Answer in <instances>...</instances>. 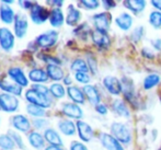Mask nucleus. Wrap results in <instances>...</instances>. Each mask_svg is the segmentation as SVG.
Instances as JSON below:
<instances>
[{
	"label": "nucleus",
	"instance_id": "ea45409f",
	"mask_svg": "<svg viewBox=\"0 0 161 150\" xmlns=\"http://www.w3.org/2000/svg\"><path fill=\"white\" fill-rule=\"evenodd\" d=\"M75 79H76L78 82L83 83V85H86V86L91 80V78H90V76L87 72H77V74H75Z\"/></svg>",
	"mask_w": 161,
	"mask_h": 150
},
{
	"label": "nucleus",
	"instance_id": "ddd939ff",
	"mask_svg": "<svg viewBox=\"0 0 161 150\" xmlns=\"http://www.w3.org/2000/svg\"><path fill=\"white\" fill-rule=\"evenodd\" d=\"M62 112L65 116L75 119H80L83 116V112L81 108L74 103H64L62 106Z\"/></svg>",
	"mask_w": 161,
	"mask_h": 150
},
{
	"label": "nucleus",
	"instance_id": "0eeeda50",
	"mask_svg": "<svg viewBox=\"0 0 161 150\" xmlns=\"http://www.w3.org/2000/svg\"><path fill=\"white\" fill-rule=\"evenodd\" d=\"M0 47L7 53L14 47V34L8 28H0Z\"/></svg>",
	"mask_w": 161,
	"mask_h": 150
},
{
	"label": "nucleus",
	"instance_id": "c9c22d12",
	"mask_svg": "<svg viewBox=\"0 0 161 150\" xmlns=\"http://www.w3.org/2000/svg\"><path fill=\"white\" fill-rule=\"evenodd\" d=\"M149 22L155 29L161 28V12L160 11H153L149 15Z\"/></svg>",
	"mask_w": 161,
	"mask_h": 150
},
{
	"label": "nucleus",
	"instance_id": "a19ab883",
	"mask_svg": "<svg viewBox=\"0 0 161 150\" xmlns=\"http://www.w3.org/2000/svg\"><path fill=\"white\" fill-rule=\"evenodd\" d=\"M142 36H144V28H142V26H137V28L134 30L133 33H131V40L135 43H137L142 40Z\"/></svg>",
	"mask_w": 161,
	"mask_h": 150
},
{
	"label": "nucleus",
	"instance_id": "b1692460",
	"mask_svg": "<svg viewBox=\"0 0 161 150\" xmlns=\"http://www.w3.org/2000/svg\"><path fill=\"white\" fill-rule=\"evenodd\" d=\"M115 24L117 25V28H119L123 31H128L133 25V17L129 13L123 12L116 17L115 19Z\"/></svg>",
	"mask_w": 161,
	"mask_h": 150
},
{
	"label": "nucleus",
	"instance_id": "c756f323",
	"mask_svg": "<svg viewBox=\"0 0 161 150\" xmlns=\"http://www.w3.org/2000/svg\"><path fill=\"white\" fill-rule=\"evenodd\" d=\"M123 3L128 10L133 11L134 13H139L146 8L147 2L145 0H126Z\"/></svg>",
	"mask_w": 161,
	"mask_h": 150
},
{
	"label": "nucleus",
	"instance_id": "4be33fe9",
	"mask_svg": "<svg viewBox=\"0 0 161 150\" xmlns=\"http://www.w3.org/2000/svg\"><path fill=\"white\" fill-rule=\"evenodd\" d=\"M28 139H29V142H30L31 146L36 150H41V149L44 148L45 142H46L44 138V135H42V134L38 133V131H32L29 133Z\"/></svg>",
	"mask_w": 161,
	"mask_h": 150
},
{
	"label": "nucleus",
	"instance_id": "412c9836",
	"mask_svg": "<svg viewBox=\"0 0 161 150\" xmlns=\"http://www.w3.org/2000/svg\"><path fill=\"white\" fill-rule=\"evenodd\" d=\"M83 93L87 97V99L89 100V102L92 104V105L97 106L100 104V101H101V97H100V93L97 89L94 86L91 85H87L83 87Z\"/></svg>",
	"mask_w": 161,
	"mask_h": 150
},
{
	"label": "nucleus",
	"instance_id": "de8ad7c7",
	"mask_svg": "<svg viewBox=\"0 0 161 150\" xmlns=\"http://www.w3.org/2000/svg\"><path fill=\"white\" fill-rule=\"evenodd\" d=\"M102 4H103L104 9H106V10H108V9H113L115 8V6H116V2L115 1H112V0H108V1H102Z\"/></svg>",
	"mask_w": 161,
	"mask_h": 150
},
{
	"label": "nucleus",
	"instance_id": "7ed1b4c3",
	"mask_svg": "<svg viewBox=\"0 0 161 150\" xmlns=\"http://www.w3.org/2000/svg\"><path fill=\"white\" fill-rule=\"evenodd\" d=\"M20 105L19 99L15 95L9 93L0 94V110L7 113H14L18 111Z\"/></svg>",
	"mask_w": 161,
	"mask_h": 150
},
{
	"label": "nucleus",
	"instance_id": "5701e85b",
	"mask_svg": "<svg viewBox=\"0 0 161 150\" xmlns=\"http://www.w3.org/2000/svg\"><path fill=\"white\" fill-rule=\"evenodd\" d=\"M49 23L53 28H60L65 22V17L60 8H53L49 13Z\"/></svg>",
	"mask_w": 161,
	"mask_h": 150
},
{
	"label": "nucleus",
	"instance_id": "c85d7f7f",
	"mask_svg": "<svg viewBox=\"0 0 161 150\" xmlns=\"http://www.w3.org/2000/svg\"><path fill=\"white\" fill-rule=\"evenodd\" d=\"M112 108L113 111L115 112V114L119 115V116L122 117H126V119H128V117H130V113H129V110L127 108V106H126V104L124 103L122 100H114L112 103Z\"/></svg>",
	"mask_w": 161,
	"mask_h": 150
},
{
	"label": "nucleus",
	"instance_id": "79ce46f5",
	"mask_svg": "<svg viewBox=\"0 0 161 150\" xmlns=\"http://www.w3.org/2000/svg\"><path fill=\"white\" fill-rule=\"evenodd\" d=\"M33 126L35 127L36 129H44L47 127V125H48V120L46 119H33Z\"/></svg>",
	"mask_w": 161,
	"mask_h": 150
},
{
	"label": "nucleus",
	"instance_id": "9d476101",
	"mask_svg": "<svg viewBox=\"0 0 161 150\" xmlns=\"http://www.w3.org/2000/svg\"><path fill=\"white\" fill-rule=\"evenodd\" d=\"M11 124L20 133H28L32 126L30 119L23 114H15L11 119Z\"/></svg>",
	"mask_w": 161,
	"mask_h": 150
},
{
	"label": "nucleus",
	"instance_id": "603ef678",
	"mask_svg": "<svg viewBox=\"0 0 161 150\" xmlns=\"http://www.w3.org/2000/svg\"><path fill=\"white\" fill-rule=\"evenodd\" d=\"M153 45L155 46L156 49H161V40H156L153 41Z\"/></svg>",
	"mask_w": 161,
	"mask_h": 150
},
{
	"label": "nucleus",
	"instance_id": "423d86ee",
	"mask_svg": "<svg viewBox=\"0 0 161 150\" xmlns=\"http://www.w3.org/2000/svg\"><path fill=\"white\" fill-rule=\"evenodd\" d=\"M29 29V22L28 19L24 14L22 13H18L15 15L14 23H13V31H14V35L18 38H23L28 33Z\"/></svg>",
	"mask_w": 161,
	"mask_h": 150
},
{
	"label": "nucleus",
	"instance_id": "6ab92c4d",
	"mask_svg": "<svg viewBox=\"0 0 161 150\" xmlns=\"http://www.w3.org/2000/svg\"><path fill=\"white\" fill-rule=\"evenodd\" d=\"M29 79L35 85H43V83L47 82L49 78L46 70L40 69V68H34L29 72Z\"/></svg>",
	"mask_w": 161,
	"mask_h": 150
},
{
	"label": "nucleus",
	"instance_id": "a878e982",
	"mask_svg": "<svg viewBox=\"0 0 161 150\" xmlns=\"http://www.w3.org/2000/svg\"><path fill=\"white\" fill-rule=\"evenodd\" d=\"M81 19V12L72 4H70L67 9V15H66V23L70 26H75L78 24Z\"/></svg>",
	"mask_w": 161,
	"mask_h": 150
},
{
	"label": "nucleus",
	"instance_id": "a211bd4d",
	"mask_svg": "<svg viewBox=\"0 0 161 150\" xmlns=\"http://www.w3.org/2000/svg\"><path fill=\"white\" fill-rule=\"evenodd\" d=\"M122 91L124 93V97H126L128 102H130L131 104H136V97H135V92H134V85L133 81L128 78H124L122 80Z\"/></svg>",
	"mask_w": 161,
	"mask_h": 150
},
{
	"label": "nucleus",
	"instance_id": "2eb2a0df",
	"mask_svg": "<svg viewBox=\"0 0 161 150\" xmlns=\"http://www.w3.org/2000/svg\"><path fill=\"white\" fill-rule=\"evenodd\" d=\"M103 85L105 89L113 95H119L122 92V83L117 78L108 76L103 79Z\"/></svg>",
	"mask_w": 161,
	"mask_h": 150
},
{
	"label": "nucleus",
	"instance_id": "5fc2aeb1",
	"mask_svg": "<svg viewBox=\"0 0 161 150\" xmlns=\"http://www.w3.org/2000/svg\"><path fill=\"white\" fill-rule=\"evenodd\" d=\"M45 150H64V149H62L60 147H57V146H48L45 148Z\"/></svg>",
	"mask_w": 161,
	"mask_h": 150
},
{
	"label": "nucleus",
	"instance_id": "6e6552de",
	"mask_svg": "<svg viewBox=\"0 0 161 150\" xmlns=\"http://www.w3.org/2000/svg\"><path fill=\"white\" fill-rule=\"evenodd\" d=\"M8 76L13 82L21 88H25L29 86V78L20 67H11L8 70Z\"/></svg>",
	"mask_w": 161,
	"mask_h": 150
},
{
	"label": "nucleus",
	"instance_id": "c03bdc74",
	"mask_svg": "<svg viewBox=\"0 0 161 150\" xmlns=\"http://www.w3.org/2000/svg\"><path fill=\"white\" fill-rule=\"evenodd\" d=\"M69 150H88V148L86 145H83L82 142H72L71 144H70Z\"/></svg>",
	"mask_w": 161,
	"mask_h": 150
},
{
	"label": "nucleus",
	"instance_id": "20e7f679",
	"mask_svg": "<svg viewBox=\"0 0 161 150\" xmlns=\"http://www.w3.org/2000/svg\"><path fill=\"white\" fill-rule=\"evenodd\" d=\"M58 37H59V34L57 31H48L45 32V33L41 34L36 37L35 44L37 47L41 48H49V47L54 46V45L57 43Z\"/></svg>",
	"mask_w": 161,
	"mask_h": 150
},
{
	"label": "nucleus",
	"instance_id": "dca6fc26",
	"mask_svg": "<svg viewBox=\"0 0 161 150\" xmlns=\"http://www.w3.org/2000/svg\"><path fill=\"white\" fill-rule=\"evenodd\" d=\"M15 15L17 14L11 7H9L8 4L1 3V6H0V20L2 21V23L7 24V25L14 23Z\"/></svg>",
	"mask_w": 161,
	"mask_h": 150
},
{
	"label": "nucleus",
	"instance_id": "39448f33",
	"mask_svg": "<svg viewBox=\"0 0 161 150\" xmlns=\"http://www.w3.org/2000/svg\"><path fill=\"white\" fill-rule=\"evenodd\" d=\"M49 13H51V11L47 8H45V7L41 6L38 3H35L33 6V8L30 10V17L33 23L40 25V24L45 23L49 19Z\"/></svg>",
	"mask_w": 161,
	"mask_h": 150
},
{
	"label": "nucleus",
	"instance_id": "473e14b6",
	"mask_svg": "<svg viewBox=\"0 0 161 150\" xmlns=\"http://www.w3.org/2000/svg\"><path fill=\"white\" fill-rule=\"evenodd\" d=\"M49 92H51L52 97H54L55 99H63L66 95V90H65L64 86L58 82H55V83H53V85H51V87H49Z\"/></svg>",
	"mask_w": 161,
	"mask_h": 150
},
{
	"label": "nucleus",
	"instance_id": "58836bf2",
	"mask_svg": "<svg viewBox=\"0 0 161 150\" xmlns=\"http://www.w3.org/2000/svg\"><path fill=\"white\" fill-rule=\"evenodd\" d=\"M40 58L42 59L44 63H46L47 65H57L59 66L62 64L58 58L53 57V56H49V55H45V54H40Z\"/></svg>",
	"mask_w": 161,
	"mask_h": 150
},
{
	"label": "nucleus",
	"instance_id": "a18cd8bd",
	"mask_svg": "<svg viewBox=\"0 0 161 150\" xmlns=\"http://www.w3.org/2000/svg\"><path fill=\"white\" fill-rule=\"evenodd\" d=\"M18 4H19L20 8L23 9V10H31L35 3L32 1H19L18 2Z\"/></svg>",
	"mask_w": 161,
	"mask_h": 150
},
{
	"label": "nucleus",
	"instance_id": "3c124183",
	"mask_svg": "<svg viewBox=\"0 0 161 150\" xmlns=\"http://www.w3.org/2000/svg\"><path fill=\"white\" fill-rule=\"evenodd\" d=\"M47 3L52 4V6H56V8H60L64 4V1H47Z\"/></svg>",
	"mask_w": 161,
	"mask_h": 150
},
{
	"label": "nucleus",
	"instance_id": "1a4fd4ad",
	"mask_svg": "<svg viewBox=\"0 0 161 150\" xmlns=\"http://www.w3.org/2000/svg\"><path fill=\"white\" fill-rule=\"evenodd\" d=\"M92 21L96 26V30H99L101 32H105L108 33L110 30V24H111V15L106 12H101L97 14L93 15Z\"/></svg>",
	"mask_w": 161,
	"mask_h": 150
},
{
	"label": "nucleus",
	"instance_id": "8fccbe9b",
	"mask_svg": "<svg viewBox=\"0 0 161 150\" xmlns=\"http://www.w3.org/2000/svg\"><path fill=\"white\" fill-rule=\"evenodd\" d=\"M142 52V55L146 56V57H148V58H153V54L151 53V51H149L148 48H144Z\"/></svg>",
	"mask_w": 161,
	"mask_h": 150
},
{
	"label": "nucleus",
	"instance_id": "bb28decb",
	"mask_svg": "<svg viewBox=\"0 0 161 150\" xmlns=\"http://www.w3.org/2000/svg\"><path fill=\"white\" fill-rule=\"evenodd\" d=\"M46 72H47V75H48V78L56 81V82H58V81H60V80H64V78H65L64 70L60 68V66L47 65Z\"/></svg>",
	"mask_w": 161,
	"mask_h": 150
},
{
	"label": "nucleus",
	"instance_id": "09e8293b",
	"mask_svg": "<svg viewBox=\"0 0 161 150\" xmlns=\"http://www.w3.org/2000/svg\"><path fill=\"white\" fill-rule=\"evenodd\" d=\"M151 4H153L157 10H159L161 12V0H153V1H151Z\"/></svg>",
	"mask_w": 161,
	"mask_h": 150
},
{
	"label": "nucleus",
	"instance_id": "9b49d317",
	"mask_svg": "<svg viewBox=\"0 0 161 150\" xmlns=\"http://www.w3.org/2000/svg\"><path fill=\"white\" fill-rule=\"evenodd\" d=\"M92 42L100 49H108L111 44V40L108 37V33L101 32L99 30H94L91 34Z\"/></svg>",
	"mask_w": 161,
	"mask_h": 150
},
{
	"label": "nucleus",
	"instance_id": "4468645a",
	"mask_svg": "<svg viewBox=\"0 0 161 150\" xmlns=\"http://www.w3.org/2000/svg\"><path fill=\"white\" fill-rule=\"evenodd\" d=\"M100 140H101V144L103 145V147L106 150H124L121 142L117 139H115L110 134H101L100 135Z\"/></svg>",
	"mask_w": 161,
	"mask_h": 150
},
{
	"label": "nucleus",
	"instance_id": "864d4df0",
	"mask_svg": "<svg viewBox=\"0 0 161 150\" xmlns=\"http://www.w3.org/2000/svg\"><path fill=\"white\" fill-rule=\"evenodd\" d=\"M64 85H66V86L71 85V78H70L69 76H67V77H65V78H64Z\"/></svg>",
	"mask_w": 161,
	"mask_h": 150
},
{
	"label": "nucleus",
	"instance_id": "f8f14e48",
	"mask_svg": "<svg viewBox=\"0 0 161 150\" xmlns=\"http://www.w3.org/2000/svg\"><path fill=\"white\" fill-rule=\"evenodd\" d=\"M77 126V131H78V135L80 137V139L85 142H89L93 138V129L90 126L88 123L82 122V120H78L76 124Z\"/></svg>",
	"mask_w": 161,
	"mask_h": 150
},
{
	"label": "nucleus",
	"instance_id": "f03ea898",
	"mask_svg": "<svg viewBox=\"0 0 161 150\" xmlns=\"http://www.w3.org/2000/svg\"><path fill=\"white\" fill-rule=\"evenodd\" d=\"M112 136L122 144H129L131 142V131L127 125L123 123H113L111 125Z\"/></svg>",
	"mask_w": 161,
	"mask_h": 150
},
{
	"label": "nucleus",
	"instance_id": "cd10ccee",
	"mask_svg": "<svg viewBox=\"0 0 161 150\" xmlns=\"http://www.w3.org/2000/svg\"><path fill=\"white\" fill-rule=\"evenodd\" d=\"M58 129L60 131V133H63L66 136H74L77 131V126L71 122V120H60L57 124Z\"/></svg>",
	"mask_w": 161,
	"mask_h": 150
},
{
	"label": "nucleus",
	"instance_id": "7c9ffc66",
	"mask_svg": "<svg viewBox=\"0 0 161 150\" xmlns=\"http://www.w3.org/2000/svg\"><path fill=\"white\" fill-rule=\"evenodd\" d=\"M70 70L71 71H74L75 74H77V72H87L89 71V66H88V64L86 63L83 59H81V58H77V59H75L74 61L71 63V65H70Z\"/></svg>",
	"mask_w": 161,
	"mask_h": 150
},
{
	"label": "nucleus",
	"instance_id": "4c0bfd02",
	"mask_svg": "<svg viewBox=\"0 0 161 150\" xmlns=\"http://www.w3.org/2000/svg\"><path fill=\"white\" fill-rule=\"evenodd\" d=\"M79 4L87 10H96L99 8L100 2L97 0H82V1H79Z\"/></svg>",
	"mask_w": 161,
	"mask_h": 150
},
{
	"label": "nucleus",
	"instance_id": "2f4dec72",
	"mask_svg": "<svg viewBox=\"0 0 161 150\" xmlns=\"http://www.w3.org/2000/svg\"><path fill=\"white\" fill-rule=\"evenodd\" d=\"M26 110V113H28L30 116H33V117H36V119H42L46 115V112H45L44 108H40L37 105H34V104H30L29 103L25 108Z\"/></svg>",
	"mask_w": 161,
	"mask_h": 150
},
{
	"label": "nucleus",
	"instance_id": "393cba45",
	"mask_svg": "<svg viewBox=\"0 0 161 150\" xmlns=\"http://www.w3.org/2000/svg\"><path fill=\"white\" fill-rule=\"evenodd\" d=\"M67 94L69 97V99L72 100L77 104H83L86 102V95L83 93V90L79 89L77 87H74V86L68 87Z\"/></svg>",
	"mask_w": 161,
	"mask_h": 150
},
{
	"label": "nucleus",
	"instance_id": "f704fd0d",
	"mask_svg": "<svg viewBox=\"0 0 161 150\" xmlns=\"http://www.w3.org/2000/svg\"><path fill=\"white\" fill-rule=\"evenodd\" d=\"M159 82H160V76H158L156 74H151L144 79V89L150 90L153 88H155L157 85H159Z\"/></svg>",
	"mask_w": 161,
	"mask_h": 150
},
{
	"label": "nucleus",
	"instance_id": "e433bc0d",
	"mask_svg": "<svg viewBox=\"0 0 161 150\" xmlns=\"http://www.w3.org/2000/svg\"><path fill=\"white\" fill-rule=\"evenodd\" d=\"M8 135L13 139V142H14L15 146H17L18 148L21 149V150L25 149V145H24V142H23V139H22L21 136H20L19 133H17V131H8Z\"/></svg>",
	"mask_w": 161,
	"mask_h": 150
},
{
	"label": "nucleus",
	"instance_id": "37998d69",
	"mask_svg": "<svg viewBox=\"0 0 161 150\" xmlns=\"http://www.w3.org/2000/svg\"><path fill=\"white\" fill-rule=\"evenodd\" d=\"M88 66H89V69L92 71V74H97V60L93 56L88 55Z\"/></svg>",
	"mask_w": 161,
	"mask_h": 150
},
{
	"label": "nucleus",
	"instance_id": "f3484780",
	"mask_svg": "<svg viewBox=\"0 0 161 150\" xmlns=\"http://www.w3.org/2000/svg\"><path fill=\"white\" fill-rule=\"evenodd\" d=\"M0 89L4 93H9L15 97H20L22 94V88L13 81H9L7 79H0Z\"/></svg>",
	"mask_w": 161,
	"mask_h": 150
},
{
	"label": "nucleus",
	"instance_id": "72a5a7b5",
	"mask_svg": "<svg viewBox=\"0 0 161 150\" xmlns=\"http://www.w3.org/2000/svg\"><path fill=\"white\" fill-rule=\"evenodd\" d=\"M14 147V142L8 134H1L0 135V148L2 150H13Z\"/></svg>",
	"mask_w": 161,
	"mask_h": 150
},
{
	"label": "nucleus",
	"instance_id": "f257e3e1",
	"mask_svg": "<svg viewBox=\"0 0 161 150\" xmlns=\"http://www.w3.org/2000/svg\"><path fill=\"white\" fill-rule=\"evenodd\" d=\"M25 99L30 104L37 105L44 110L52 106V95H44L34 90L33 88L25 91Z\"/></svg>",
	"mask_w": 161,
	"mask_h": 150
},
{
	"label": "nucleus",
	"instance_id": "49530a36",
	"mask_svg": "<svg viewBox=\"0 0 161 150\" xmlns=\"http://www.w3.org/2000/svg\"><path fill=\"white\" fill-rule=\"evenodd\" d=\"M96 111H97V113H99L100 115L108 114V108H106V105H104V104H101V103H100L99 105L96 106Z\"/></svg>",
	"mask_w": 161,
	"mask_h": 150
},
{
	"label": "nucleus",
	"instance_id": "aec40b11",
	"mask_svg": "<svg viewBox=\"0 0 161 150\" xmlns=\"http://www.w3.org/2000/svg\"><path fill=\"white\" fill-rule=\"evenodd\" d=\"M44 138L47 142L49 144V146H57L62 147L64 145L62 137L59 136V134L55 131L54 128H46L44 131Z\"/></svg>",
	"mask_w": 161,
	"mask_h": 150
}]
</instances>
